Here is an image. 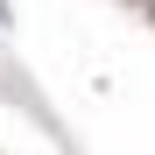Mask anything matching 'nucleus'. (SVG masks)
<instances>
[{
	"instance_id": "f257e3e1",
	"label": "nucleus",
	"mask_w": 155,
	"mask_h": 155,
	"mask_svg": "<svg viewBox=\"0 0 155 155\" xmlns=\"http://www.w3.org/2000/svg\"><path fill=\"white\" fill-rule=\"evenodd\" d=\"M148 7H155V0H148Z\"/></svg>"
}]
</instances>
